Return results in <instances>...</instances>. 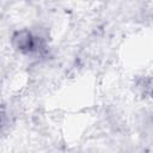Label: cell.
<instances>
[{
	"instance_id": "1",
	"label": "cell",
	"mask_w": 153,
	"mask_h": 153,
	"mask_svg": "<svg viewBox=\"0 0 153 153\" xmlns=\"http://www.w3.org/2000/svg\"><path fill=\"white\" fill-rule=\"evenodd\" d=\"M12 47L24 55H42L47 50L45 41L27 29L16 31L11 37Z\"/></svg>"
},
{
	"instance_id": "2",
	"label": "cell",
	"mask_w": 153,
	"mask_h": 153,
	"mask_svg": "<svg viewBox=\"0 0 153 153\" xmlns=\"http://www.w3.org/2000/svg\"><path fill=\"white\" fill-rule=\"evenodd\" d=\"M151 97H152V99H153V86H152V90H151Z\"/></svg>"
}]
</instances>
